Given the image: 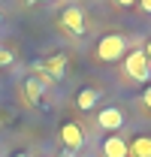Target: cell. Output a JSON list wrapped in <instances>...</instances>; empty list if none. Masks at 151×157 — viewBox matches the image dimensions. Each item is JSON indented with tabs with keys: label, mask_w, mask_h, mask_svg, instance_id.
<instances>
[{
	"label": "cell",
	"mask_w": 151,
	"mask_h": 157,
	"mask_svg": "<svg viewBox=\"0 0 151 157\" xmlns=\"http://www.w3.org/2000/svg\"><path fill=\"white\" fill-rule=\"evenodd\" d=\"M60 27H64L67 33H73V36H82L85 27H88L85 9H82V6H67V9L60 12Z\"/></svg>",
	"instance_id": "3957f363"
},
{
	"label": "cell",
	"mask_w": 151,
	"mask_h": 157,
	"mask_svg": "<svg viewBox=\"0 0 151 157\" xmlns=\"http://www.w3.org/2000/svg\"><path fill=\"white\" fill-rule=\"evenodd\" d=\"M124 55H127V36H121V33L100 36V42H97V60L118 63V60H124Z\"/></svg>",
	"instance_id": "7a4b0ae2"
},
{
	"label": "cell",
	"mask_w": 151,
	"mask_h": 157,
	"mask_svg": "<svg viewBox=\"0 0 151 157\" xmlns=\"http://www.w3.org/2000/svg\"><path fill=\"white\" fill-rule=\"evenodd\" d=\"M60 142L67 145V151H79V148H85V130L76 121H67V124H60Z\"/></svg>",
	"instance_id": "5b68a950"
},
{
	"label": "cell",
	"mask_w": 151,
	"mask_h": 157,
	"mask_svg": "<svg viewBox=\"0 0 151 157\" xmlns=\"http://www.w3.org/2000/svg\"><path fill=\"white\" fill-rule=\"evenodd\" d=\"M39 67L48 73L52 82H60V78L67 76V55H60V52L57 55H48L45 60H39Z\"/></svg>",
	"instance_id": "8992f818"
},
{
	"label": "cell",
	"mask_w": 151,
	"mask_h": 157,
	"mask_svg": "<svg viewBox=\"0 0 151 157\" xmlns=\"http://www.w3.org/2000/svg\"><path fill=\"white\" fill-rule=\"evenodd\" d=\"M30 6H37V3H52V0H27Z\"/></svg>",
	"instance_id": "2e32d148"
},
{
	"label": "cell",
	"mask_w": 151,
	"mask_h": 157,
	"mask_svg": "<svg viewBox=\"0 0 151 157\" xmlns=\"http://www.w3.org/2000/svg\"><path fill=\"white\" fill-rule=\"evenodd\" d=\"M100 157H127V139L124 136H106L100 145Z\"/></svg>",
	"instance_id": "ba28073f"
},
{
	"label": "cell",
	"mask_w": 151,
	"mask_h": 157,
	"mask_svg": "<svg viewBox=\"0 0 151 157\" xmlns=\"http://www.w3.org/2000/svg\"><path fill=\"white\" fill-rule=\"evenodd\" d=\"M115 3H118L121 9H133V6H136V0H115Z\"/></svg>",
	"instance_id": "5bb4252c"
},
{
	"label": "cell",
	"mask_w": 151,
	"mask_h": 157,
	"mask_svg": "<svg viewBox=\"0 0 151 157\" xmlns=\"http://www.w3.org/2000/svg\"><path fill=\"white\" fill-rule=\"evenodd\" d=\"M124 124H127V115H124V109H118V106H109V109L97 112V127H100V130L115 133V130H121Z\"/></svg>",
	"instance_id": "277c9868"
},
{
	"label": "cell",
	"mask_w": 151,
	"mask_h": 157,
	"mask_svg": "<svg viewBox=\"0 0 151 157\" xmlns=\"http://www.w3.org/2000/svg\"><path fill=\"white\" fill-rule=\"evenodd\" d=\"M12 63H15V55L6 45H0V67H12Z\"/></svg>",
	"instance_id": "8fae6325"
},
{
	"label": "cell",
	"mask_w": 151,
	"mask_h": 157,
	"mask_svg": "<svg viewBox=\"0 0 151 157\" xmlns=\"http://www.w3.org/2000/svg\"><path fill=\"white\" fill-rule=\"evenodd\" d=\"M139 103H142V106H145V109L151 112V88H145V91H142V97H139Z\"/></svg>",
	"instance_id": "7c38bea8"
},
{
	"label": "cell",
	"mask_w": 151,
	"mask_h": 157,
	"mask_svg": "<svg viewBox=\"0 0 151 157\" xmlns=\"http://www.w3.org/2000/svg\"><path fill=\"white\" fill-rule=\"evenodd\" d=\"M139 3V12L142 15H151V0H136Z\"/></svg>",
	"instance_id": "4fadbf2b"
},
{
	"label": "cell",
	"mask_w": 151,
	"mask_h": 157,
	"mask_svg": "<svg viewBox=\"0 0 151 157\" xmlns=\"http://www.w3.org/2000/svg\"><path fill=\"white\" fill-rule=\"evenodd\" d=\"M121 73H124V78L133 82V85H148L151 82V63H148V58H145V52H142V48L127 52V55H124V63H121Z\"/></svg>",
	"instance_id": "6da1fadb"
},
{
	"label": "cell",
	"mask_w": 151,
	"mask_h": 157,
	"mask_svg": "<svg viewBox=\"0 0 151 157\" xmlns=\"http://www.w3.org/2000/svg\"><path fill=\"white\" fill-rule=\"evenodd\" d=\"M21 91H24V100L30 103V106H42V97H45V85H39L33 76H27L24 78V85H21Z\"/></svg>",
	"instance_id": "9c48e42d"
},
{
	"label": "cell",
	"mask_w": 151,
	"mask_h": 157,
	"mask_svg": "<svg viewBox=\"0 0 151 157\" xmlns=\"http://www.w3.org/2000/svg\"><path fill=\"white\" fill-rule=\"evenodd\" d=\"M100 100H103V91L100 88H82L79 97H76V109L79 112H94Z\"/></svg>",
	"instance_id": "52a82bcc"
},
{
	"label": "cell",
	"mask_w": 151,
	"mask_h": 157,
	"mask_svg": "<svg viewBox=\"0 0 151 157\" xmlns=\"http://www.w3.org/2000/svg\"><path fill=\"white\" fill-rule=\"evenodd\" d=\"M12 157H30V154H27V151H15Z\"/></svg>",
	"instance_id": "e0dca14e"
},
{
	"label": "cell",
	"mask_w": 151,
	"mask_h": 157,
	"mask_svg": "<svg viewBox=\"0 0 151 157\" xmlns=\"http://www.w3.org/2000/svg\"><path fill=\"white\" fill-rule=\"evenodd\" d=\"M142 52H145V58H148V63H151V39L145 42V48H142Z\"/></svg>",
	"instance_id": "9a60e30c"
},
{
	"label": "cell",
	"mask_w": 151,
	"mask_h": 157,
	"mask_svg": "<svg viewBox=\"0 0 151 157\" xmlns=\"http://www.w3.org/2000/svg\"><path fill=\"white\" fill-rule=\"evenodd\" d=\"M127 157H151V136H136L127 145Z\"/></svg>",
	"instance_id": "30bf717a"
}]
</instances>
